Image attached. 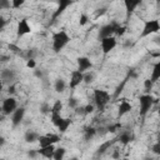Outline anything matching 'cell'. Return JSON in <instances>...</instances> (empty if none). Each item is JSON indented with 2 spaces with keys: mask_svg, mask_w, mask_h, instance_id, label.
I'll use <instances>...</instances> for the list:
<instances>
[{
  "mask_svg": "<svg viewBox=\"0 0 160 160\" xmlns=\"http://www.w3.org/2000/svg\"><path fill=\"white\" fill-rule=\"evenodd\" d=\"M70 41V36L66 31L60 30L52 35V50L54 52H60Z\"/></svg>",
  "mask_w": 160,
  "mask_h": 160,
  "instance_id": "1",
  "label": "cell"
},
{
  "mask_svg": "<svg viewBox=\"0 0 160 160\" xmlns=\"http://www.w3.org/2000/svg\"><path fill=\"white\" fill-rule=\"evenodd\" d=\"M109 101H110V94L106 90H102V89L94 90V102L99 111H104Z\"/></svg>",
  "mask_w": 160,
  "mask_h": 160,
  "instance_id": "2",
  "label": "cell"
},
{
  "mask_svg": "<svg viewBox=\"0 0 160 160\" xmlns=\"http://www.w3.org/2000/svg\"><path fill=\"white\" fill-rule=\"evenodd\" d=\"M154 101H155V100H154V98H152L150 94H145V95H141V96L139 98V108H140L139 114H140L141 118H144V116L150 111V109H151Z\"/></svg>",
  "mask_w": 160,
  "mask_h": 160,
  "instance_id": "3",
  "label": "cell"
},
{
  "mask_svg": "<svg viewBox=\"0 0 160 160\" xmlns=\"http://www.w3.org/2000/svg\"><path fill=\"white\" fill-rule=\"evenodd\" d=\"M159 31H160V22H159V20H156V19L146 20L144 22V28H142V31H141V38L149 36L151 34H156Z\"/></svg>",
  "mask_w": 160,
  "mask_h": 160,
  "instance_id": "4",
  "label": "cell"
},
{
  "mask_svg": "<svg viewBox=\"0 0 160 160\" xmlns=\"http://www.w3.org/2000/svg\"><path fill=\"white\" fill-rule=\"evenodd\" d=\"M120 26V24H118L116 21H111L109 24H105L100 28L99 30V39H104V38H108V36H112L114 34H116V30Z\"/></svg>",
  "mask_w": 160,
  "mask_h": 160,
  "instance_id": "5",
  "label": "cell"
},
{
  "mask_svg": "<svg viewBox=\"0 0 160 160\" xmlns=\"http://www.w3.org/2000/svg\"><path fill=\"white\" fill-rule=\"evenodd\" d=\"M18 109V102H16V99L15 98H6L4 101H2V106H1V110H2V114L4 115H10L12 114L15 110Z\"/></svg>",
  "mask_w": 160,
  "mask_h": 160,
  "instance_id": "6",
  "label": "cell"
},
{
  "mask_svg": "<svg viewBox=\"0 0 160 160\" xmlns=\"http://www.w3.org/2000/svg\"><path fill=\"white\" fill-rule=\"evenodd\" d=\"M58 141H60V136L58 134H45V135H40L39 136L40 148L48 146V145H54Z\"/></svg>",
  "mask_w": 160,
  "mask_h": 160,
  "instance_id": "7",
  "label": "cell"
},
{
  "mask_svg": "<svg viewBox=\"0 0 160 160\" xmlns=\"http://www.w3.org/2000/svg\"><path fill=\"white\" fill-rule=\"evenodd\" d=\"M116 39L114 36H108V38H104L101 39V50H102V54L106 55L109 54L111 50H114V48L116 46Z\"/></svg>",
  "mask_w": 160,
  "mask_h": 160,
  "instance_id": "8",
  "label": "cell"
},
{
  "mask_svg": "<svg viewBox=\"0 0 160 160\" xmlns=\"http://www.w3.org/2000/svg\"><path fill=\"white\" fill-rule=\"evenodd\" d=\"M82 81H84V72L80 71V70H72L71 71V75H70V81H69L70 89H75Z\"/></svg>",
  "mask_w": 160,
  "mask_h": 160,
  "instance_id": "9",
  "label": "cell"
},
{
  "mask_svg": "<svg viewBox=\"0 0 160 160\" xmlns=\"http://www.w3.org/2000/svg\"><path fill=\"white\" fill-rule=\"evenodd\" d=\"M74 2H75V0H58V8H56V10L52 14V20H55L56 18H59Z\"/></svg>",
  "mask_w": 160,
  "mask_h": 160,
  "instance_id": "10",
  "label": "cell"
},
{
  "mask_svg": "<svg viewBox=\"0 0 160 160\" xmlns=\"http://www.w3.org/2000/svg\"><path fill=\"white\" fill-rule=\"evenodd\" d=\"M29 32H31V26L29 25V22H28L26 19H21V20L18 22L16 35H18L19 38H21V36H24V35H26V34H29Z\"/></svg>",
  "mask_w": 160,
  "mask_h": 160,
  "instance_id": "11",
  "label": "cell"
},
{
  "mask_svg": "<svg viewBox=\"0 0 160 160\" xmlns=\"http://www.w3.org/2000/svg\"><path fill=\"white\" fill-rule=\"evenodd\" d=\"M16 79V72L12 69H4L1 71V81L2 84H14V80Z\"/></svg>",
  "mask_w": 160,
  "mask_h": 160,
  "instance_id": "12",
  "label": "cell"
},
{
  "mask_svg": "<svg viewBox=\"0 0 160 160\" xmlns=\"http://www.w3.org/2000/svg\"><path fill=\"white\" fill-rule=\"evenodd\" d=\"M24 116H25V108H18L12 112V115H11V124H12V126H19L22 122Z\"/></svg>",
  "mask_w": 160,
  "mask_h": 160,
  "instance_id": "13",
  "label": "cell"
},
{
  "mask_svg": "<svg viewBox=\"0 0 160 160\" xmlns=\"http://www.w3.org/2000/svg\"><path fill=\"white\" fill-rule=\"evenodd\" d=\"M76 64H78V70L82 71V72H86L89 69L92 68V62L89 58L86 56H80L76 59Z\"/></svg>",
  "mask_w": 160,
  "mask_h": 160,
  "instance_id": "14",
  "label": "cell"
},
{
  "mask_svg": "<svg viewBox=\"0 0 160 160\" xmlns=\"http://www.w3.org/2000/svg\"><path fill=\"white\" fill-rule=\"evenodd\" d=\"M141 2H142V0H124V6H125V10H126V15L130 16Z\"/></svg>",
  "mask_w": 160,
  "mask_h": 160,
  "instance_id": "15",
  "label": "cell"
},
{
  "mask_svg": "<svg viewBox=\"0 0 160 160\" xmlns=\"http://www.w3.org/2000/svg\"><path fill=\"white\" fill-rule=\"evenodd\" d=\"M132 110V106H131V104L130 102H128L126 101V99H122V101L120 102V105H119V109H118V118L120 119V118H122L124 115H126L128 112H130Z\"/></svg>",
  "mask_w": 160,
  "mask_h": 160,
  "instance_id": "16",
  "label": "cell"
},
{
  "mask_svg": "<svg viewBox=\"0 0 160 160\" xmlns=\"http://www.w3.org/2000/svg\"><path fill=\"white\" fill-rule=\"evenodd\" d=\"M54 151H55V146L54 145H48V146H42L38 150V152L46 158V159H52L54 158Z\"/></svg>",
  "mask_w": 160,
  "mask_h": 160,
  "instance_id": "17",
  "label": "cell"
},
{
  "mask_svg": "<svg viewBox=\"0 0 160 160\" xmlns=\"http://www.w3.org/2000/svg\"><path fill=\"white\" fill-rule=\"evenodd\" d=\"M159 79H160V61L154 64L152 70H151V75H150V80L152 82H156Z\"/></svg>",
  "mask_w": 160,
  "mask_h": 160,
  "instance_id": "18",
  "label": "cell"
},
{
  "mask_svg": "<svg viewBox=\"0 0 160 160\" xmlns=\"http://www.w3.org/2000/svg\"><path fill=\"white\" fill-rule=\"evenodd\" d=\"M39 136H40V135H39L38 132L31 131V130H28V131L25 132V135H24V139H25L26 142L32 144V142H35V141H39Z\"/></svg>",
  "mask_w": 160,
  "mask_h": 160,
  "instance_id": "19",
  "label": "cell"
},
{
  "mask_svg": "<svg viewBox=\"0 0 160 160\" xmlns=\"http://www.w3.org/2000/svg\"><path fill=\"white\" fill-rule=\"evenodd\" d=\"M118 140H119L122 145H128V144H130V141L132 140V135H131L129 131H122V132L119 135Z\"/></svg>",
  "mask_w": 160,
  "mask_h": 160,
  "instance_id": "20",
  "label": "cell"
},
{
  "mask_svg": "<svg viewBox=\"0 0 160 160\" xmlns=\"http://www.w3.org/2000/svg\"><path fill=\"white\" fill-rule=\"evenodd\" d=\"M116 140H118V139H114V140H111V141H105L104 144H101V145L98 148L96 155H101V154H104L106 150H109V149H110V146H111Z\"/></svg>",
  "mask_w": 160,
  "mask_h": 160,
  "instance_id": "21",
  "label": "cell"
},
{
  "mask_svg": "<svg viewBox=\"0 0 160 160\" xmlns=\"http://www.w3.org/2000/svg\"><path fill=\"white\" fill-rule=\"evenodd\" d=\"M65 88H66V82H65V80L64 79H56L55 80V82H54V89H55V91L56 92H62L64 90H65Z\"/></svg>",
  "mask_w": 160,
  "mask_h": 160,
  "instance_id": "22",
  "label": "cell"
},
{
  "mask_svg": "<svg viewBox=\"0 0 160 160\" xmlns=\"http://www.w3.org/2000/svg\"><path fill=\"white\" fill-rule=\"evenodd\" d=\"M96 135V129L95 128H91V126H88L85 130H84V139L86 141L91 140L94 136Z\"/></svg>",
  "mask_w": 160,
  "mask_h": 160,
  "instance_id": "23",
  "label": "cell"
},
{
  "mask_svg": "<svg viewBox=\"0 0 160 160\" xmlns=\"http://www.w3.org/2000/svg\"><path fill=\"white\" fill-rule=\"evenodd\" d=\"M70 125H71V120H70V119H68V118H64V119H62V121L59 124L58 129H59V131H60V132H65Z\"/></svg>",
  "mask_w": 160,
  "mask_h": 160,
  "instance_id": "24",
  "label": "cell"
},
{
  "mask_svg": "<svg viewBox=\"0 0 160 160\" xmlns=\"http://www.w3.org/2000/svg\"><path fill=\"white\" fill-rule=\"evenodd\" d=\"M65 152H66V149L62 148V146H59V148L55 149V151H54V158H52V159H55V160H61V159L65 156Z\"/></svg>",
  "mask_w": 160,
  "mask_h": 160,
  "instance_id": "25",
  "label": "cell"
},
{
  "mask_svg": "<svg viewBox=\"0 0 160 160\" xmlns=\"http://www.w3.org/2000/svg\"><path fill=\"white\" fill-rule=\"evenodd\" d=\"M61 110H62V102L60 100H56L52 105H51V112H55V114H61Z\"/></svg>",
  "mask_w": 160,
  "mask_h": 160,
  "instance_id": "26",
  "label": "cell"
},
{
  "mask_svg": "<svg viewBox=\"0 0 160 160\" xmlns=\"http://www.w3.org/2000/svg\"><path fill=\"white\" fill-rule=\"evenodd\" d=\"M62 119H64V118H62L60 114H55V112H52V114H51V122H52V124H54V126H56V128H58V126H59V124L62 121Z\"/></svg>",
  "mask_w": 160,
  "mask_h": 160,
  "instance_id": "27",
  "label": "cell"
},
{
  "mask_svg": "<svg viewBox=\"0 0 160 160\" xmlns=\"http://www.w3.org/2000/svg\"><path fill=\"white\" fill-rule=\"evenodd\" d=\"M40 112L41 114H50L51 112V106L49 104H46V102H42L40 105Z\"/></svg>",
  "mask_w": 160,
  "mask_h": 160,
  "instance_id": "28",
  "label": "cell"
},
{
  "mask_svg": "<svg viewBox=\"0 0 160 160\" xmlns=\"http://www.w3.org/2000/svg\"><path fill=\"white\" fill-rule=\"evenodd\" d=\"M94 81V74L92 72H84V82L90 84Z\"/></svg>",
  "mask_w": 160,
  "mask_h": 160,
  "instance_id": "29",
  "label": "cell"
},
{
  "mask_svg": "<svg viewBox=\"0 0 160 160\" xmlns=\"http://www.w3.org/2000/svg\"><path fill=\"white\" fill-rule=\"evenodd\" d=\"M68 104H69V106H70L71 109H76V108L79 106V101H78V99H75V98H70Z\"/></svg>",
  "mask_w": 160,
  "mask_h": 160,
  "instance_id": "30",
  "label": "cell"
},
{
  "mask_svg": "<svg viewBox=\"0 0 160 160\" xmlns=\"http://www.w3.org/2000/svg\"><path fill=\"white\" fill-rule=\"evenodd\" d=\"M8 48H9V50H11V51L15 52V54H21V49H20L19 46L14 45V44H9Z\"/></svg>",
  "mask_w": 160,
  "mask_h": 160,
  "instance_id": "31",
  "label": "cell"
},
{
  "mask_svg": "<svg viewBox=\"0 0 160 160\" xmlns=\"http://www.w3.org/2000/svg\"><path fill=\"white\" fill-rule=\"evenodd\" d=\"M121 128V124H119V122H116V124H112V125H109L108 126V131H110V132H115L118 129H120Z\"/></svg>",
  "mask_w": 160,
  "mask_h": 160,
  "instance_id": "32",
  "label": "cell"
},
{
  "mask_svg": "<svg viewBox=\"0 0 160 160\" xmlns=\"http://www.w3.org/2000/svg\"><path fill=\"white\" fill-rule=\"evenodd\" d=\"M24 2H25V0H11V5L15 9H19L20 6H22Z\"/></svg>",
  "mask_w": 160,
  "mask_h": 160,
  "instance_id": "33",
  "label": "cell"
},
{
  "mask_svg": "<svg viewBox=\"0 0 160 160\" xmlns=\"http://www.w3.org/2000/svg\"><path fill=\"white\" fill-rule=\"evenodd\" d=\"M10 8V0H0V9L5 10Z\"/></svg>",
  "mask_w": 160,
  "mask_h": 160,
  "instance_id": "34",
  "label": "cell"
},
{
  "mask_svg": "<svg viewBox=\"0 0 160 160\" xmlns=\"http://www.w3.org/2000/svg\"><path fill=\"white\" fill-rule=\"evenodd\" d=\"M88 20H89L88 16H86L85 14H81V15H80V19H79V24H80V26H84V25L88 22Z\"/></svg>",
  "mask_w": 160,
  "mask_h": 160,
  "instance_id": "35",
  "label": "cell"
},
{
  "mask_svg": "<svg viewBox=\"0 0 160 160\" xmlns=\"http://www.w3.org/2000/svg\"><path fill=\"white\" fill-rule=\"evenodd\" d=\"M84 109H85V115H86V114H91V112L94 111L95 106H94L92 104H88V105L84 106Z\"/></svg>",
  "mask_w": 160,
  "mask_h": 160,
  "instance_id": "36",
  "label": "cell"
},
{
  "mask_svg": "<svg viewBox=\"0 0 160 160\" xmlns=\"http://www.w3.org/2000/svg\"><path fill=\"white\" fill-rule=\"evenodd\" d=\"M151 151H152L154 154H156V155H160V142L154 144L152 148H151Z\"/></svg>",
  "mask_w": 160,
  "mask_h": 160,
  "instance_id": "37",
  "label": "cell"
},
{
  "mask_svg": "<svg viewBox=\"0 0 160 160\" xmlns=\"http://www.w3.org/2000/svg\"><path fill=\"white\" fill-rule=\"evenodd\" d=\"M26 66H28L29 69H35V66H36L35 60H34V59H29V60L26 61Z\"/></svg>",
  "mask_w": 160,
  "mask_h": 160,
  "instance_id": "38",
  "label": "cell"
},
{
  "mask_svg": "<svg viewBox=\"0 0 160 160\" xmlns=\"http://www.w3.org/2000/svg\"><path fill=\"white\" fill-rule=\"evenodd\" d=\"M106 10H108L106 8H101V9H98V10H96V12H95V16H96V18H99V16H102V15L106 12Z\"/></svg>",
  "mask_w": 160,
  "mask_h": 160,
  "instance_id": "39",
  "label": "cell"
},
{
  "mask_svg": "<svg viewBox=\"0 0 160 160\" xmlns=\"http://www.w3.org/2000/svg\"><path fill=\"white\" fill-rule=\"evenodd\" d=\"M152 84H154V82H152L150 79H146V80L144 81V86H145L146 90H150V89L152 88Z\"/></svg>",
  "mask_w": 160,
  "mask_h": 160,
  "instance_id": "40",
  "label": "cell"
},
{
  "mask_svg": "<svg viewBox=\"0 0 160 160\" xmlns=\"http://www.w3.org/2000/svg\"><path fill=\"white\" fill-rule=\"evenodd\" d=\"M34 50H35V49H29V50L26 51V58H28V60H29V59H34V55L36 54Z\"/></svg>",
  "mask_w": 160,
  "mask_h": 160,
  "instance_id": "41",
  "label": "cell"
},
{
  "mask_svg": "<svg viewBox=\"0 0 160 160\" xmlns=\"http://www.w3.org/2000/svg\"><path fill=\"white\" fill-rule=\"evenodd\" d=\"M125 30H126V28H125V26H121V25H120V26L118 28V30H116V35H120V36H121V35H122V34L125 32Z\"/></svg>",
  "mask_w": 160,
  "mask_h": 160,
  "instance_id": "42",
  "label": "cell"
},
{
  "mask_svg": "<svg viewBox=\"0 0 160 160\" xmlns=\"http://www.w3.org/2000/svg\"><path fill=\"white\" fill-rule=\"evenodd\" d=\"M8 92H9V94H14V92H15V84H10V85H9Z\"/></svg>",
  "mask_w": 160,
  "mask_h": 160,
  "instance_id": "43",
  "label": "cell"
},
{
  "mask_svg": "<svg viewBox=\"0 0 160 160\" xmlns=\"http://www.w3.org/2000/svg\"><path fill=\"white\" fill-rule=\"evenodd\" d=\"M36 154H39V152H38V150H36V151H35V150H31V151H29V152H28V155H29V156H31V158L36 156Z\"/></svg>",
  "mask_w": 160,
  "mask_h": 160,
  "instance_id": "44",
  "label": "cell"
},
{
  "mask_svg": "<svg viewBox=\"0 0 160 160\" xmlns=\"http://www.w3.org/2000/svg\"><path fill=\"white\" fill-rule=\"evenodd\" d=\"M35 76L41 78V76H42V72H41V71H39V70H35Z\"/></svg>",
  "mask_w": 160,
  "mask_h": 160,
  "instance_id": "45",
  "label": "cell"
},
{
  "mask_svg": "<svg viewBox=\"0 0 160 160\" xmlns=\"http://www.w3.org/2000/svg\"><path fill=\"white\" fill-rule=\"evenodd\" d=\"M0 140H1V141H0V145L2 146V145H4V142H5V140H4V138H0Z\"/></svg>",
  "mask_w": 160,
  "mask_h": 160,
  "instance_id": "46",
  "label": "cell"
},
{
  "mask_svg": "<svg viewBox=\"0 0 160 160\" xmlns=\"http://www.w3.org/2000/svg\"><path fill=\"white\" fill-rule=\"evenodd\" d=\"M154 40H155V42H160V38H159V36H158V38H155Z\"/></svg>",
  "mask_w": 160,
  "mask_h": 160,
  "instance_id": "47",
  "label": "cell"
},
{
  "mask_svg": "<svg viewBox=\"0 0 160 160\" xmlns=\"http://www.w3.org/2000/svg\"><path fill=\"white\" fill-rule=\"evenodd\" d=\"M158 142H160V131H159V134H158Z\"/></svg>",
  "mask_w": 160,
  "mask_h": 160,
  "instance_id": "48",
  "label": "cell"
},
{
  "mask_svg": "<svg viewBox=\"0 0 160 160\" xmlns=\"http://www.w3.org/2000/svg\"><path fill=\"white\" fill-rule=\"evenodd\" d=\"M158 112H159V115H160V106L158 108Z\"/></svg>",
  "mask_w": 160,
  "mask_h": 160,
  "instance_id": "49",
  "label": "cell"
},
{
  "mask_svg": "<svg viewBox=\"0 0 160 160\" xmlns=\"http://www.w3.org/2000/svg\"><path fill=\"white\" fill-rule=\"evenodd\" d=\"M156 1H158V2H160V0H156Z\"/></svg>",
  "mask_w": 160,
  "mask_h": 160,
  "instance_id": "50",
  "label": "cell"
}]
</instances>
